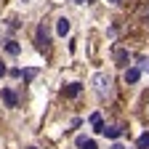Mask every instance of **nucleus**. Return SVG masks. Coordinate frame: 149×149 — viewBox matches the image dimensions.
I'll return each mask as SVG.
<instances>
[{"mask_svg":"<svg viewBox=\"0 0 149 149\" xmlns=\"http://www.w3.org/2000/svg\"><path fill=\"white\" fill-rule=\"evenodd\" d=\"M112 149H125V146H120V144H115V146H112Z\"/></svg>","mask_w":149,"mask_h":149,"instance_id":"nucleus-13","label":"nucleus"},{"mask_svg":"<svg viewBox=\"0 0 149 149\" xmlns=\"http://www.w3.org/2000/svg\"><path fill=\"white\" fill-rule=\"evenodd\" d=\"M83 149H96V141H85V144H83Z\"/></svg>","mask_w":149,"mask_h":149,"instance_id":"nucleus-11","label":"nucleus"},{"mask_svg":"<svg viewBox=\"0 0 149 149\" xmlns=\"http://www.w3.org/2000/svg\"><path fill=\"white\" fill-rule=\"evenodd\" d=\"M77 93H80V85H67L64 88V96H69V99H74Z\"/></svg>","mask_w":149,"mask_h":149,"instance_id":"nucleus-4","label":"nucleus"},{"mask_svg":"<svg viewBox=\"0 0 149 149\" xmlns=\"http://www.w3.org/2000/svg\"><path fill=\"white\" fill-rule=\"evenodd\" d=\"M3 99H6V104H8V107H16V96H13L11 91H3Z\"/></svg>","mask_w":149,"mask_h":149,"instance_id":"nucleus-6","label":"nucleus"},{"mask_svg":"<svg viewBox=\"0 0 149 149\" xmlns=\"http://www.w3.org/2000/svg\"><path fill=\"white\" fill-rule=\"evenodd\" d=\"M115 59H117L120 64H125V61H128V53H125V51H117V53H115Z\"/></svg>","mask_w":149,"mask_h":149,"instance_id":"nucleus-9","label":"nucleus"},{"mask_svg":"<svg viewBox=\"0 0 149 149\" xmlns=\"http://www.w3.org/2000/svg\"><path fill=\"white\" fill-rule=\"evenodd\" d=\"M139 149H149V133H144V136L139 139Z\"/></svg>","mask_w":149,"mask_h":149,"instance_id":"nucleus-8","label":"nucleus"},{"mask_svg":"<svg viewBox=\"0 0 149 149\" xmlns=\"http://www.w3.org/2000/svg\"><path fill=\"white\" fill-rule=\"evenodd\" d=\"M139 74H141L139 69H128V72H125V80H128V83H136V80H139Z\"/></svg>","mask_w":149,"mask_h":149,"instance_id":"nucleus-5","label":"nucleus"},{"mask_svg":"<svg viewBox=\"0 0 149 149\" xmlns=\"http://www.w3.org/2000/svg\"><path fill=\"white\" fill-rule=\"evenodd\" d=\"M104 133H107L109 139H117V136H120V128H117V125H112V128H104Z\"/></svg>","mask_w":149,"mask_h":149,"instance_id":"nucleus-7","label":"nucleus"},{"mask_svg":"<svg viewBox=\"0 0 149 149\" xmlns=\"http://www.w3.org/2000/svg\"><path fill=\"white\" fill-rule=\"evenodd\" d=\"M48 24H40V27H37V40H40V43H48Z\"/></svg>","mask_w":149,"mask_h":149,"instance_id":"nucleus-2","label":"nucleus"},{"mask_svg":"<svg viewBox=\"0 0 149 149\" xmlns=\"http://www.w3.org/2000/svg\"><path fill=\"white\" fill-rule=\"evenodd\" d=\"M112 3H120V0H112Z\"/></svg>","mask_w":149,"mask_h":149,"instance_id":"nucleus-15","label":"nucleus"},{"mask_svg":"<svg viewBox=\"0 0 149 149\" xmlns=\"http://www.w3.org/2000/svg\"><path fill=\"white\" fill-rule=\"evenodd\" d=\"M29 149H35V146H29Z\"/></svg>","mask_w":149,"mask_h":149,"instance_id":"nucleus-16","label":"nucleus"},{"mask_svg":"<svg viewBox=\"0 0 149 149\" xmlns=\"http://www.w3.org/2000/svg\"><path fill=\"white\" fill-rule=\"evenodd\" d=\"M6 51H8V53H19V45H16V43H8Z\"/></svg>","mask_w":149,"mask_h":149,"instance_id":"nucleus-10","label":"nucleus"},{"mask_svg":"<svg viewBox=\"0 0 149 149\" xmlns=\"http://www.w3.org/2000/svg\"><path fill=\"white\" fill-rule=\"evenodd\" d=\"M96 91L101 93V96H107V93H109V77H104V74H96Z\"/></svg>","mask_w":149,"mask_h":149,"instance_id":"nucleus-1","label":"nucleus"},{"mask_svg":"<svg viewBox=\"0 0 149 149\" xmlns=\"http://www.w3.org/2000/svg\"><path fill=\"white\" fill-rule=\"evenodd\" d=\"M3 74H6V64H0V77H3Z\"/></svg>","mask_w":149,"mask_h":149,"instance_id":"nucleus-12","label":"nucleus"},{"mask_svg":"<svg viewBox=\"0 0 149 149\" xmlns=\"http://www.w3.org/2000/svg\"><path fill=\"white\" fill-rule=\"evenodd\" d=\"M74 3H85V0H74Z\"/></svg>","mask_w":149,"mask_h":149,"instance_id":"nucleus-14","label":"nucleus"},{"mask_svg":"<svg viewBox=\"0 0 149 149\" xmlns=\"http://www.w3.org/2000/svg\"><path fill=\"white\" fill-rule=\"evenodd\" d=\"M56 32H59V35H67V32H69V19L61 16V19H59V24H56Z\"/></svg>","mask_w":149,"mask_h":149,"instance_id":"nucleus-3","label":"nucleus"}]
</instances>
